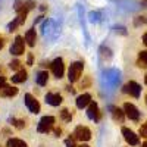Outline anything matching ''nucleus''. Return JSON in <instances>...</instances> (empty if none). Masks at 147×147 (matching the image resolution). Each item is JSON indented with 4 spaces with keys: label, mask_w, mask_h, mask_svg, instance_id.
<instances>
[{
    "label": "nucleus",
    "mask_w": 147,
    "mask_h": 147,
    "mask_svg": "<svg viewBox=\"0 0 147 147\" xmlns=\"http://www.w3.org/2000/svg\"><path fill=\"white\" fill-rule=\"evenodd\" d=\"M3 46H5V38H3L2 35H0V50L3 49Z\"/></svg>",
    "instance_id": "obj_27"
},
{
    "label": "nucleus",
    "mask_w": 147,
    "mask_h": 147,
    "mask_svg": "<svg viewBox=\"0 0 147 147\" xmlns=\"http://www.w3.org/2000/svg\"><path fill=\"white\" fill-rule=\"evenodd\" d=\"M74 138L75 140H80V141H88L91 138V131L87 128V127H77L75 131H74Z\"/></svg>",
    "instance_id": "obj_4"
},
{
    "label": "nucleus",
    "mask_w": 147,
    "mask_h": 147,
    "mask_svg": "<svg viewBox=\"0 0 147 147\" xmlns=\"http://www.w3.org/2000/svg\"><path fill=\"white\" fill-rule=\"evenodd\" d=\"M137 65L143 69H147V52L143 50L138 53V60H137Z\"/></svg>",
    "instance_id": "obj_20"
},
{
    "label": "nucleus",
    "mask_w": 147,
    "mask_h": 147,
    "mask_svg": "<svg viewBox=\"0 0 147 147\" xmlns=\"http://www.w3.org/2000/svg\"><path fill=\"white\" fill-rule=\"evenodd\" d=\"M65 144H66V147H77V146H75V141H74V138H68V140L65 141Z\"/></svg>",
    "instance_id": "obj_25"
},
{
    "label": "nucleus",
    "mask_w": 147,
    "mask_h": 147,
    "mask_svg": "<svg viewBox=\"0 0 147 147\" xmlns=\"http://www.w3.org/2000/svg\"><path fill=\"white\" fill-rule=\"evenodd\" d=\"M84 69V63L82 62H74L69 65V71H68V80L69 82H77L82 74Z\"/></svg>",
    "instance_id": "obj_1"
},
{
    "label": "nucleus",
    "mask_w": 147,
    "mask_h": 147,
    "mask_svg": "<svg viewBox=\"0 0 147 147\" xmlns=\"http://www.w3.org/2000/svg\"><path fill=\"white\" fill-rule=\"evenodd\" d=\"M143 43H144V44L147 46V32H146V34L143 35Z\"/></svg>",
    "instance_id": "obj_30"
},
{
    "label": "nucleus",
    "mask_w": 147,
    "mask_h": 147,
    "mask_svg": "<svg viewBox=\"0 0 147 147\" xmlns=\"http://www.w3.org/2000/svg\"><path fill=\"white\" fill-rule=\"evenodd\" d=\"M28 78V74L27 71H24V69H19L13 77H12V82H15V84H19V82H24V81H27Z\"/></svg>",
    "instance_id": "obj_16"
},
{
    "label": "nucleus",
    "mask_w": 147,
    "mask_h": 147,
    "mask_svg": "<svg viewBox=\"0 0 147 147\" xmlns=\"http://www.w3.org/2000/svg\"><path fill=\"white\" fill-rule=\"evenodd\" d=\"M141 147H147V143H144V144H141Z\"/></svg>",
    "instance_id": "obj_33"
},
{
    "label": "nucleus",
    "mask_w": 147,
    "mask_h": 147,
    "mask_svg": "<svg viewBox=\"0 0 147 147\" xmlns=\"http://www.w3.org/2000/svg\"><path fill=\"white\" fill-rule=\"evenodd\" d=\"M112 116H113V119L116 121V122H119V124H122L124 122V119H125V113H124V110L122 109H119V107H116V106H112Z\"/></svg>",
    "instance_id": "obj_15"
},
{
    "label": "nucleus",
    "mask_w": 147,
    "mask_h": 147,
    "mask_svg": "<svg viewBox=\"0 0 147 147\" xmlns=\"http://www.w3.org/2000/svg\"><path fill=\"white\" fill-rule=\"evenodd\" d=\"M62 100L63 99L59 93H47L46 94V102L50 106H59L60 103H62Z\"/></svg>",
    "instance_id": "obj_11"
},
{
    "label": "nucleus",
    "mask_w": 147,
    "mask_h": 147,
    "mask_svg": "<svg viewBox=\"0 0 147 147\" xmlns=\"http://www.w3.org/2000/svg\"><path fill=\"white\" fill-rule=\"evenodd\" d=\"M146 103H147V94H146Z\"/></svg>",
    "instance_id": "obj_35"
},
{
    "label": "nucleus",
    "mask_w": 147,
    "mask_h": 147,
    "mask_svg": "<svg viewBox=\"0 0 147 147\" xmlns=\"http://www.w3.org/2000/svg\"><path fill=\"white\" fill-rule=\"evenodd\" d=\"M144 81H146V84H147V75H146V77H144Z\"/></svg>",
    "instance_id": "obj_34"
},
{
    "label": "nucleus",
    "mask_w": 147,
    "mask_h": 147,
    "mask_svg": "<svg viewBox=\"0 0 147 147\" xmlns=\"http://www.w3.org/2000/svg\"><path fill=\"white\" fill-rule=\"evenodd\" d=\"M25 18H27V13H18V16L15 18V21L9 25V31H15L19 25H22L25 22Z\"/></svg>",
    "instance_id": "obj_14"
},
{
    "label": "nucleus",
    "mask_w": 147,
    "mask_h": 147,
    "mask_svg": "<svg viewBox=\"0 0 147 147\" xmlns=\"http://www.w3.org/2000/svg\"><path fill=\"white\" fill-rule=\"evenodd\" d=\"M35 81H37V84L38 85H46L47 84V81H49V72L47 71H40L38 74H37V78H35Z\"/></svg>",
    "instance_id": "obj_18"
},
{
    "label": "nucleus",
    "mask_w": 147,
    "mask_h": 147,
    "mask_svg": "<svg viewBox=\"0 0 147 147\" xmlns=\"http://www.w3.org/2000/svg\"><path fill=\"white\" fill-rule=\"evenodd\" d=\"M78 147H90L88 144H81V146H78Z\"/></svg>",
    "instance_id": "obj_32"
},
{
    "label": "nucleus",
    "mask_w": 147,
    "mask_h": 147,
    "mask_svg": "<svg viewBox=\"0 0 147 147\" xmlns=\"http://www.w3.org/2000/svg\"><path fill=\"white\" fill-rule=\"evenodd\" d=\"M35 41H37V34H35V30H28L27 34H25V43L30 46V47H34L35 46Z\"/></svg>",
    "instance_id": "obj_17"
},
{
    "label": "nucleus",
    "mask_w": 147,
    "mask_h": 147,
    "mask_svg": "<svg viewBox=\"0 0 147 147\" xmlns=\"http://www.w3.org/2000/svg\"><path fill=\"white\" fill-rule=\"evenodd\" d=\"M28 65H32V55H28Z\"/></svg>",
    "instance_id": "obj_28"
},
{
    "label": "nucleus",
    "mask_w": 147,
    "mask_h": 147,
    "mask_svg": "<svg viewBox=\"0 0 147 147\" xmlns=\"http://www.w3.org/2000/svg\"><path fill=\"white\" fill-rule=\"evenodd\" d=\"M141 3H143L144 6H147V0H141Z\"/></svg>",
    "instance_id": "obj_31"
},
{
    "label": "nucleus",
    "mask_w": 147,
    "mask_h": 147,
    "mask_svg": "<svg viewBox=\"0 0 147 147\" xmlns=\"http://www.w3.org/2000/svg\"><path fill=\"white\" fill-rule=\"evenodd\" d=\"M21 62L18 59H15V60H12V62L9 63V66H10V69H13V71H18V69H21Z\"/></svg>",
    "instance_id": "obj_22"
},
{
    "label": "nucleus",
    "mask_w": 147,
    "mask_h": 147,
    "mask_svg": "<svg viewBox=\"0 0 147 147\" xmlns=\"http://www.w3.org/2000/svg\"><path fill=\"white\" fill-rule=\"evenodd\" d=\"M60 118H62L65 122H71V119H72V115H71V112L68 109H63L62 112H60Z\"/></svg>",
    "instance_id": "obj_21"
},
{
    "label": "nucleus",
    "mask_w": 147,
    "mask_h": 147,
    "mask_svg": "<svg viewBox=\"0 0 147 147\" xmlns=\"http://www.w3.org/2000/svg\"><path fill=\"white\" fill-rule=\"evenodd\" d=\"M87 115H88V118L90 119H93L94 122H97V121H100V110H99V106H97V103L96 102H90V105H88V109H87Z\"/></svg>",
    "instance_id": "obj_10"
},
{
    "label": "nucleus",
    "mask_w": 147,
    "mask_h": 147,
    "mask_svg": "<svg viewBox=\"0 0 147 147\" xmlns=\"http://www.w3.org/2000/svg\"><path fill=\"white\" fill-rule=\"evenodd\" d=\"M12 122H13V125L19 129L25 127V121H22V119H12Z\"/></svg>",
    "instance_id": "obj_23"
},
{
    "label": "nucleus",
    "mask_w": 147,
    "mask_h": 147,
    "mask_svg": "<svg viewBox=\"0 0 147 147\" xmlns=\"http://www.w3.org/2000/svg\"><path fill=\"white\" fill-rule=\"evenodd\" d=\"M140 136L144 137V138H147V121H146V124H143L140 127Z\"/></svg>",
    "instance_id": "obj_24"
},
{
    "label": "nucleus",
    "mask_w": 147,
    "mask_h": 147,
    "mask_svg": "<svg viewBox=\"0 0 147 147\" xmlns=\"http://www.w3.org/2000/svg\"><path fill=\"white\" fill-rule=\"evenodd\" d=\"M91 102V96L88 93H84L81 96L77 97V107L78 109H84V107H87Z\"/></svg>",
    "instance_id": "obj_12"
},
{
    "label": "nucleus",
    "mask_w": 147,
    "mask_h": 147,
    "mask_svg": "<svg viewBox=\"0 0 147 147\" xmlns=\"http://www.w3.org/2000/svg\"><path fill=\"white\" fill-rule=\"evenodd\" d=\"M60 132H62L60 128H55V134H56V136H60Z\"/></svg>",
    "instance_id": "obj_29"
},
{
    "label": "nucleus",
    "mask_w": 147,
    "mask_h": 147,
    "mask_svg": "<svg viewBox=\"0 0 147 147\" xmlns=\"http://www.w3.org/2000/svg\"><path fill=\"white\" fill-rule=\"evenodd\" d=\"M10 53L13 56H21V55L25 53V43H24V38L21 35L15 37V41L10 46Z\"/></svg>",
    "instance_id": "obj_2"
},
{
    "label": "nucleus",
    "mask_w": 147,
    "mask_h": 147,
    "mask_svg": "<svg viewBox=\"0 0 147 147\" xmlns=\"http://www.w3.org/2000/svg\"><path fill=\"white\" fill-rule=\"evenodd\" d=\"M50 68H52V72H53V75L56 78H62L63 77V74H65V65H63V60L60 59V57H57V59L53 60Z\"/></svg>",
    "instance_id": "obj_5"
},
{
    "label": "nucleus",
    "mask_w": 147,
    "mask_h": 147,
    "mask_svg": "<svg viewBox=\"0 0 147 147\" xmlns=\"http://www.w3.org/2000/svg\"><path fill=\"white\" fill-rule=\"evenodd\" d=\"M18 94V88L13 87V85H3L0 88V96L2 97H13Z\"/></svg>",
    "instance_id": "obj_13"
},
{
    "label": "nucleus",
    "mask_w": 147,
    "mask_h": 147,
    "mask_svg": "<svg viewBox=\"0 0 147 147\" xmlns=\"http://www.w3.org/2000/svg\"><path fill=\"white\" fill-rule=\"evenodd\" d=\"M55 127V118L53 116H43L38 122V127H37V129H38V132L41 134H46L49 132L52 128Z\"/></svg>",
    "instance_id": "obj_3"
},
{
    "label": "nucleus",
    "mask_w": 147,
    "mask_h": 147,
    "mask_svg": "<svg viewBox=\"0 0 147 147\" xmlns=\"http://www.w3.org/2000/svg\"><path fill=\"white\" fill-rule=\"evenodd\" d=\"M124 113L128 116L131 121H138L140 119V110L134 106L132 103H125L124 105Z\"/></svg>",
    "instance_id": "obj_7"
},
{
    "label": "nucleus",
    "mask_w": 147,
    "mask_h": 147,
    "mask_svg": "<svg viewBox=\"0 0 147 147\" xmlns=\"http://www.w3.org/2000/svg\"><path fill=\"white\" fill-rule=\"evenodd\" d=\"M5 84H6V78L5 77H0V88H2Z\"/></svg>",
    "instance_id": "obj_26"
},
{
    "label": "nucleus",
    "mask_w": 147,
    "mask_h": 147,
    "mask_svg": "<svg viewBox=\"0 0 147 147\" xmlns=\"http://www.w3.org/2000/svg\"><path fill=\"white\" fill-rule=\"evenodd\" d=\"M122 136H124L125 141L129 144V146H137L140 143V138L136 132L129 128H122Z\"/></svg>",
    "instance_id": "obj_8"
},
{
    "label": "nucleus",
    "mask_w": 147,
    "mask_h": 147,
    "mask_svg": "<svg viewBox=\"0 0 147 147\" xmlns=\"http://www.w3.org/2000/svg\"><path fill=\"white\" fill-rule=\"evenodd\" d=\"M6 146L7 147H28V144L21 138H9Z\"/></svg>",
    "instance_id": "obj_19"
},
{
    "label": "nucleus",
    "mask_w": 147,
    "mask_h": 147,
    "mask_svg": "<svg viewBox=\"0 0 147 147\" xmlns=\"http://www.w3.org/2000/svg\"><path fill=\"white\" fill-rule=\"evenodd\" d=\"M25 105H27V107L30 109V112H31V113H38V112H40V109H41L38 100H37L35 97H34L32 94H30V93L25 94Z\"/></svg>",
    "instance_id": "obj_6"
},
{
    "label": "nucleus",
    "mask_w": 147,
    "mask_h": 147,
    "mask_svg": "<svg viewBox=\"0 0 147 147\" xmlns=\"http://www.w3.org/2000/svg\"><path fill=\"white\" fill-rule=\"evenodd\" d=\"M124 93L132 96V97H138L140 93H141V87H140V84H137L136 81H129L124 85Z\"/></svg>",
    "instance_id": "obj_9"
}]
</instances>
